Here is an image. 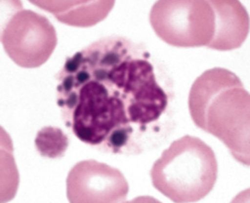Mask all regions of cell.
<instances>
[{"mask_svg":"<svg viewBox=\"0 0 250 203\" xmlns=\"http://www.w3.org/2000/svg\"><path fill=\"white\" fill-rule=\"evenodd\" d=\"M215 13V34L208 48L229 51L240 48L250 33V15L239 1H209Z\"/></svg>","mask_w":250,"mask_h":203,"instance_id":"obj_8","label":"cell"},{"mask_svg":"<svg viewBox=\"0 0 250 203\" xmlns=\"http://www.w3.org/2000/svg\"><path fill=\"white\" fill-rule=\"evenodd\" d=\"M35 144L42 157L57 159L64 155L68 147V138L58 127L45 126L38 132Z\"/></svg>","mask_w":250,"mask_h":203,"instance_id":"obj_11","label":"cell"},{"mask_svg":"<svg viewBox=\"0 0 250 203\" xmlns=\"http://www.w3.org/2000/svg\"><path fill=\"white\" fill-rule=\"evenodd\" d=\"M129 185L120 169L95 160L77 163L66 178L69 203H124Z\"/></svg>","mask_w":250,"mask_h":203,"instance_id":"obj_7","label":"cell"},{"mask_svg":"<svg viewBox=\"0 0 250 203\" xmlns=\"http://www.w3.org/2000/svg\"><path fill=\"white\" fill-rule=\"evenodd\" d=\"M153 187L173 203H196L214 188L218 161L202 140L183 136L163 151L150 170Z\"/></svg>","mask_w":250,"mask_h":203,"instance_id":"obj_2","label":"cell"},{"mask_svg":"<svg viewBox=\"0 0 250 203\" xmlns=\"http://www.w3.org/2000/svg\"><path fill=\"white\" fill-rule=\"evenodd\" d=\"M131 57L108 74L104 84L117 91L126 107L130 122L146 126L156 122L167 106V96L157 83L154 68L146 59Z\"/></svg>","mask_w":250,"mask_h":203,"instance_id":"obj_3","label":"cell"},{"mask_svg":"<svg viewBox=\"0 0 250 203\" xmlns=\"http://www.w3.org/2000/svg\"><path fill=\"white\" fill-rule=\"evenodd\" d=\"M139 47L122 37H110L93 42L82 53L92 79L104 83L113 68L139 54Z\"/></svg>","mask_w":250,"mask_h":203,"instance_id":"obj_9","label":"cell"},{"mask_svg":"<svg viewBox=\"0 0 250 203\" xmlns=\"http://www.w3.org/2000/svg\"><path fill=\"white\" fill-rule=\"evenodd\" d=\"M149 21L157 36L175 47L207 46L215 34V13L209 1H158Z\"/></svg>","mask_w":250,"mask_h":203,"instance_id":"obj_5","label":"cell"},{"mask_svg":"<svg viewBox=\"0 0 250 203\" xmlns=\"http://www.w3.org/2000/svg\"><path fill=\"white\" fill-rule=\"evenodd\" d=\"M133 133V128L130 125L122 126L113 130L105 140V146L111 152H122V148L128 143L130 136Z\"/></svg>","mask_w":250,"mask_h":203,"instance_id":"obj_12","label":"cell"},{"mask_svg":"<svg viewBox=\"0 0 250 203\" xmlns=\"http://www.w3.org/2000/svg\"><path fill=\"white\" fill-rule=\"evenodd\" d=\"M250 92L229 69L204 71L192 84L188 110L194 124L217 137L232 156L250 165Z\"/></svg>","mask_w":250,"mask_h":203,"instance_id":"obj_1","label":"cell"},{"mask_svg":"<svg viewBox=\"0 0 250 203\" xmlns=\"http://www.w3.org/2000/svg\"><path fill=\"white\" fill-rule=\"evenodd\" d=\"M51 13L60 22L75 27H92L107 18L115 1H30Z\"/></svg>","mask_w":250,"mask_h":203,"instance_id":"obj_10","label":"cell"},{"mask_svg":"<svg viewBox=\"0 0 250 203\" xmlns=\"http://www.w3.org/2000/svg\"><path fill=\"white\" fill-rule=\"evenodd\" d=\"M78 92L76 107L65 117L66 125L83 142L97 145L116 128L130 125L125 102L119 92L90 80Z\"/></svg>","mask_w":250,"mask_h":203,"instance_id":"obj_4","label":"cell"},{"mask_svg":"<svg viewBox=\"0 0 250 203\" xmlns=\"http://www.w3.org/2000/svg\"><path fill=\"white\" fill-rule=\"evenodd\" d=\"M1 41L7 55L21 68L46 63L57 45V33L44 16L27 9L18 11L6 23Z\"/></svg>","mask_w":250,"mask_h":203,"instance_id":"obj_6","label":"cell"}]
</instances>
